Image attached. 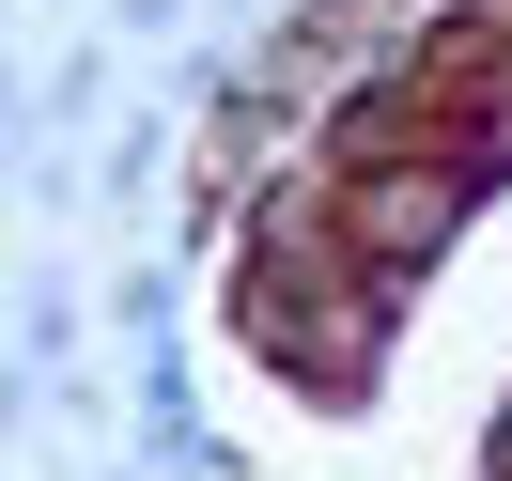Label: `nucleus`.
I'll use <instances>...</instances> for the list:
<instances>
[{
    "mask_svg": "<svg viewBox=\"0 0 512 481\" xmlns=\"http://www.w3.org/2000/svg\"><path fill=\"white\" fill-rule=\"evenodd\" d=\"M450 202H466V171H404V187H373V233L419 249V233H450Z\"/></svg>",
    "mask_w": 512,
    "mask_h": 481,
    "instance_id": "f257e3e1",
    "label": "nucleus"
},
{
    "mask_svg": "<svg viewBox=\"0 0 512 481\" xmlns=\"http://www.w3.org/2000/svg\"><path fill=\"white\" fill-rule=\"evenodd\" d=\"M497 481H512V419H497Z\"/></svg>",
    "mask_w": 512,
    "mask_h": 481,
    "instance_id": "f03ea898",
    "label": "nucleus"
}]
</instances>
